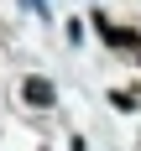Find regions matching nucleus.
Instances as JSON below:
<instances>
[{"label":"nucleus","instance_id":"f03ea898","mask_svg":"<svg viewBox=\"0 0 141 151\" xmlns=\"http://www.w3.org/2000/svg\"><path fill=\"white\" fill-rule=\"evenodd\" d=\"M31 5H37V11H42V16H47V5H42V0H31Z\"/></svg>","mask_w":141,"mask_h":151},{"label":"nucleus","instance_id":"f257e3e1","mask_svg":"<svg viewBox=\"0 0 141 151\" xmlns=\"http://www.w3.org/2000/svg\"><path fill=\"white\" fill-rule=\"evenodd\" d=\"M21 99H26L31 109H52V104H58V89H52V78H42V73H31L26 83H21Z\"/></svg>","mask_w":141,"mask_h":151}]
</instances>
